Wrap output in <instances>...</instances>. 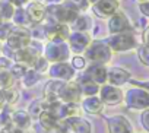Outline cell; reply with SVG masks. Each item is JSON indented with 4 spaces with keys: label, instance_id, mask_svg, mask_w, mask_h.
<instances>
[{
    "label": "cell",
    "instance_id": "ba28073f",
    "mask_svg": "<svg viewBox=\"0 0 149 133\" xmlns=\"http://www.w3.org/2000/svg\"><path fill=\"white\" fill-rule=\"evenodd\" d=\"M82 100V88L79 82H64L61 92H60V101L63 102H73L78 104Z\"/></svg>",
    "mask_w": 149,
    "mask_h": 133
},
{
    "label": "cell",
    "instance_id": "5bb4252c",
    "mask_svg": "<svg viewBox=\"0 0 149 133\" xmlns=\"http://www.w3.org/2000/svg\"><path fill=\"white\" fill-rule=\"evenodd\" d=\"M70 35V29L66 24H51L45 28V37L50 41H66Z\"/></svg>",
    "mask_w": 149,
    "mask_h": 133
},
{
    "label": "cell",
    "instance_id": "603a6c76",
    "mask_svg": "<svg viewBox=\"0 0 149 133\" xmlns=\"http://www.w3.org/2000/svg\"><path fill=\"white\" fill-rule=\"evenodd\" d=\"M81 88H82V95H85V97H92L100 92V85L95 84L94 81H91L86 75L81 81Z\"/></svg>",
    "mask_w": 149,
    "mask_h": 133
},
{
    "label": "cell",
    "instance_id": "f6af8a7d",
    "mask_svg": "<svg viewBox=\"0 0 149 133\" xmlns=\"http://www.w3.org/2000/svg\"><path fill=\"white\" fill-rule=\"evenodd\" d=\"M2 22H3V19H2V16H0V25H2Z\"/></svg>",
    "mask_w": 149,
    "mask_h": 133
},
{
    "label": "cell",
    "instance_id": "d6a6232c",
    "mask_svg": "<svg viewBox=\"0 0 149 133\" xmlns=\"http://www.w3.org/2000/svg\"><path fill=\"white\" fill-rule=\"evenodd\" d=\"M26 70H28V68L21 64V63H15V64L10 66V73H12L13 78H22L26 73Z\"/></svg>",
    "mask_w": 149,
    "mask_h": 133
},
{
    "label": "cell",
    "instance_id": "7c38bea8",
    "mask_svg": "<svg viewBox=\"0 0 149 133\" xmlns=\"http://www.w3.org/2000/svg\"><path fill=\"white\" fill-rule=\"evenodd\" d=\"M108 132L110 133H133V126L132 123L121 114L113 116L107 121Z\"/></svg>",
    "mask_w": 149,
    "mask_h": 133
},
{
    "label": "cell",
    "instance_id": "7dc6e473",
    "mask_svg": "<svg viewBox=\"0 0 149 133\" xmlns=\"http://www.w3.org/2000/svg\"><path fill=\"white\" fill-rule=\"evenodd\" d=\"M34 2H41V0H34Z\"/></svg>",
    "mask_w": 149,
    "mask_h": 133
},
{
    "label": "cell",
    "instance_id": "7a4b0ae2",
    "mask_svg": "<svg viewBox=\"0 0 149 133\" xmlns=\"http://www.w3.org/2000/svg\"><path fill=\"white\" fill-rule=\"evenodd\" d=\"M47 13L51 18V24H72L74 19L79 16V13L66 6V5H51L47 8Z\"/></svg>",
    "mask_w": 149,
    "mask_h": 133
},
{
    "label": "cell",
    "instance_id": "4fadbf2b",
    "mask_svg": "<svg viewBox=\"0 0 149 133\" xmlns=\"http://www.w3.org/2000/svg\"><path fill=\"white\" fill-rule=\"evenodd\" d=\"M108 29L113 35L121 34V32H129L130 31V22H129V19L124 13L116 12V13L111 15V18L108 21Z\"/></svg>",
    "mask_w": 149,
    "mask_h": 133
},
{
    "label": "cell",
    "instance_id": "f546056e",
    "mask_svg": "<svg viewBox=\"0 0 149 133\" xmlns=\"http://www.w3.org/2000/svg\"><path fill=\"white\" fill-rule=\"evenodd\" d=\"M73 25H74V28H76V31H82V32H85L86 29L91 28L92 22H91L86 16H78L76 19L73 21Z\"/></svg>",
    "mask_w": 149,
    "mask_h": 133
},
{
    "label": "cell",
    "instance_id": "d4e9b609",
    "mask_svg": "<svg viewBox=\"0 0 149 133\" xmlns=\"http://www.w3.org/2000/svg\"><path fill=\"white\" fill-rule=\"evenodd\" d=\"M40 73L35 70V69H28L26 70V73L22 76V82H24V85L26 86V88H29V86H34L38 81H40Z\"/></svg>",
    "mask_w": 149,
    "mask_h": 133
},
{
    "label": "cell",
    "instance_id": "4dcf8cb0",
    "mask_svg": "<svg viewBox=\"0 0 149 133\" xmlns=\"http://www.w3.org/2000/svg\"><path fill=\"white\" fill-rule=\"evenodd\" d=\"M64 2H66V6L74 9L76 12L86 9L88 8V3H89L88 0H64Z\"/></svg>",
    "mask_w": 149,
    "mask_h": 133
},
{
    "label": "cell",
    "instance_id": "3957f363",
    "mask_svg": "<svg viewBox=\"0 0 149 133\" xmlns=\"http://www.w3.org/2000/svg\"><path fill=\"white\" fill-rule=\"evenodd\" d=\"M69 53H70V48L64 41H50L45 45L44 57L48 61L60 63V61H66L69 58Z\"/></svg>",
    "mask_w": 149,
    "mask_h": 133
},
{
    "label": "cell",
    "instance_id": "8992f818",
    "mask_svg": "<svg viewBox=\"0 0 149 133\" xmlns=\"http://www.w3.org/2000/svg\"><path fill=\"white\" fill-rule=\"evenodd\" d=\"M108 47L114 51H129L137 45L136 38L130 32H121V34H114L108 41Z\"/></svg>",
    "mask_w": 149,
    "mask_h": 133
},
{
    "label": "cell",
    "instance_id": "30bf717a",
    "mask_svg": "<svg viewBox=\"0 0 149 133\" xmlns=\"http://www.w3.org/2000/svg\"><path fill=\"white\" fill-rule=\"evenodd\" d=\"M91 44V37L86 34V32H82V31H74L73 34L69 35V48L73 51V53H84L88 45Z\"/></svg>",
    "mask_w": 149,
    "mask_h": 133
},
{
    "label": "cell",
    "instance_id": "f1b7e54d",
    "mask_svg": "<svg viewBox=\"0 0 149 133\" xmlns=\"http://www.w3.org/2000/svg\"><path fill=\"white\" fill-rule=\"evenodd\" d=\"M12 19H13V22H15L16 25H21V26H25V25L29 22L28 15H26V10H24L22 8L15 9V13H13Z\"/></svg>",
    "mask_w": 149,
    "mask_h": 133
},
{
    "label": "cell",
    "instance_id": "b9f144b4",
    "mask_svg": "<svg viewBox=\"0 0 149 133\" xmlns=\"http://www.w3.org/2000/svg\"><path fill=\"white\" fill-rule=\"evenodd\" d=\"M47 2V5H58L61 0H45Z\"/></svg>",
    "mask_w": 149,
    "mask_h": 133
},
{
    "label": "cell",
    "instance_id": "7bdbcfd3",
    "mask_svg": "<svg viewBox=\"0 0 149 133\" xmlns=\"http://www.w3.org/2000/svg\"><path fill=\"white\" fill-rule=\"evenodd\" d=\"M88 2H89V3H92V5H95L97 2H100V0H88Z\"/></svg>",
    "mask_w": 149,
    "mask_h": 133
},
{
    "label": "cell",
    "instance_id": "484cf974",
    "mask_svg": "<svg viewBox=\"0 0 149 133\" xmlns=\"http://www.w3.org/2000/svg\"><path fill=\"white\" fill-rule=\"evenodd\" d=\"M44 110H47V101H45V100H37V101H34V102L29 105L28 114H29L31 117H40V114H41Z\"/></svg>",
    "mask_w": 149,
    "mask_h": 133
},
{
    "label": "cell",
    "instance_id": "44dd1931",
    "mask_svg": "<svg viewBox=\"0 0 149 133\" xmlns=\"http://www.w3.org/2000/svg\"><path fill=\"white\" fill-rule=\"evenodd\" d=\"M102 101H101V98L100 97H95V95H92V97H86L84 101H82V108L86 111V113H89V114H98V113H101V110H102Z\"/></svg>",
    "mask_w": 149,
    "mask_h": 133
},
{
    "label": "cell",
    "instance_id": "ffe728a7",
    "mask_svg": "<svg viewBox=\"0 0 149 133\" xmlns=\"http://www.w3.org/2000/svg\"><path fill=\"white\" fill-rule=\"evenodd\" d=\"M129 79H130V73L121 68H111L110 70H107V82L110 85L118 86L127 82Z\"/></svg>",
    "mask_w": 149,
    "mask_h": 133
},
{
    "label": "cell",
    "instance_id": "d590c367",
    "mask_svg": "<svg viewBox=\"0 0 149 133\" xmlns=\"http://www.w3.org/2000/svg\"><path fill=\"white\" fill-rule=\"evenodd\" d=\"M85 66H86V58L82 57V56H74L72 58V68L73 69H85Z\"/></svg>",
    "mask_w": 149,
    "mask_h": 133
},
{
    "label": "cell",
    "instance_id": "bcb514c9",
    "mask_svg": "<svg viewBox=\"0 0 149 133\" xmlns=\"http://www.w3.org/2000/svg\"><path fill=\"white\" fill-rule=\"evenodd\" d=\"M0 51H2V42H0Z\"/></svg>",
    "mask_w": 149,
    "mask_h": 133
},
{
    "label": "cell",
    "instance_id": "52a82bcc",
    "mask_svg": "<svg viewBox=\"0 0 149 133\" xmlns=\"http://www.w3.org/2000/svg\"><path fill=\"white\" fill-rule=\"evenodd\" d=\"M48 75L51 76V79L69 82L74 76V69L72 68V64H69L67 61H60V63H54V64L50 66Z\"/></svg>",
    "mask_w": 149,
    "mask_h": 133
},
{
    "label": "cell",
    "instance_id": "f35d334b",
    "mask_svg": "<svg viewBox=\"0 0 149 133\" xmlns=\"http://www.w3.org/2000/svg\"><path fill=\"white\" fill-rule=\"evenodd\" d=\"M143 42H145L146 47H149V25H148V28L143 32Z\"/></svg>",
    "mask_w": 149,
    "mask_h": 133
},
{
    "label": "cell",
    "instance_id": "1f68e13d",
    "mask_svg": "<svg viewBox=\"0 0 149 133\" xmlns=\"http://www.w3.org/2000/svg\"><path fill=\"white\" fill-rule=\"evenodd\" d=\"M50 61L45 58V57H38V60L35 61V64H34V69L38 72V73H44V72H47L48 69H50V64H48Z\"/></svg>",
    "mask_w": 149,
    "mask_h": 133
},
{
    "label": "cell",
    "instance_id": "60d3db41",
    "mask_svg": "<svg viewBox=\"0 0 149 133\" xmlns=\"http://www.w3.org/2000/svg\"><path fill=\"white\" fill-rule=\"evenodd\" d=\"M28 2V0H12V3L15 5V6H18V8H21L22 5H25Z\"/></svg>",
    "mask_w": 149,
    "mask_h": 133
},
{
    "label": "cell",
    "instance_id": "9c48e42d",
    "mask_svg": "<svg viewBox=\"0 0 149 133\" xmlns=\"http://www.w3.org/2000/svg\"><path fill=\"white\" fill-rule=\"evenodd\" d=\"M100 98L104 104H108V105L120 104L124 100L123 91L118 86H114V85H102L100 88Z\"/></svg>",
    "mask_w": 149,
    "mask_h": 133
},
{
    "label": "cell",
    "instance_id": "5b68a950",
    "mask_svg": "<svg viewBox=\"0 0 149 133\" xmlns=\"http://www.w3.org/2000/svg\"><path fill=\"white\" fill-rule=\"evenodd\" d=\"M6 42H8V47L10 50H13V51L25 48V47H28L31 44V32L26 28H24V26L13 28V31L8 37Z\"/></svg>",
    "mask_w": 149,
    "mask_h": 133
},
{
    "label": "cell",
    "instance_id": "e575fe53",
    "mask_svg": "<svg viewBox=\"0 0 149 133\" xmlns=\"http://www.w3.org/2000/svg\"><path fill=\"white\" fill-rule=\"evenodd\" d=\"M12 31H13V26L10 24H2L0 25V41H6Z\"/></svg>",
    "mask_w": 149,
    "mask_h": 133
},
{
    "label": "cell",
    "instance_id": "d6986e66",
    "mask_svg": "<svg viewBox=\"0 0 149 133\" xmlns=\"http://www.w3.org/2000/svg\"><path fill=\"white\" fill-rule=\"evenodd\" d=\"M26 15L31 24H40L47 15V8L40 2H32L26 8Z\"/></svg>",
    "mask_w": 149,
    "mask_h": 133
},
{
    "label": "cell",
    "instance_id": "836d02e7",
    "mask_svg": "<svg viewBox=\"0 0 149 133\" xmlns=\"http://www.w3.org/2000/svg\"><path fill=\"white\" fill-rule=\"evenodd\" d=\"M137 56H139V60L142 61V64L149 66V47H146V45L139 47L137 48Z\"/></svg>",
    "mask_w": 149,
    "mask_h": 133
},
{
    "label": "cell",
    "instance_id": "9a60e30c",
    "mask_svg": "<svg viewBox=\"0 0 149 133\" xmlns=\"http://www.w3.org/2000/svg\"><path fill=\"white\" fill-rule=\"evenodd\" d=\"M66 121V127L67 130L73 132V133H92V126L88 120H85L81 116L76 117H69L64 120Z\"/></svg>",
    "mask_w": 149,
    "mask_h": 133
},
{
    "label": "cell",
    "instance_id": "6da1fadb",
    "mask_svg": "<svg viewBox=\"0 0 149 133\" xmlns=\"http://www.w3.org/2000/svg\"><path fill=\"white\" fill-rule=\"evenodd\" d=\"M111 57H113V50L108 47L107 42L102 41H94L85 50V58L91 60V63L105 64L111 60Z\"/></svg>",
    "mask_w": 149,
    "mask_h": 133
},
{
    "label": "cell",
    "instance_id": "e0dca14e",
    "mask_svg": "<svg viewBox=\"0 0 149 133\" xmlns=\"http://www.w3.org/2000/svg\"><path fill=\"white\" fill-rule=\"evenodd\" d=\"M118 9V0H100L94 5V12L100 18L111 16Z\"/></svg>",
    "mask_w": 149,
    "mask_h": 133
},
{
    "label": "cell",
    "instance_id": "8d00e7d4",
    "mask_svg": "<svg viewBox=\"0 0 149 133\" xmlns=\"http://www.w3.org/2000/svg\"><path fill=\"white\" fill-rule=\"evenodd\" d=\"M142 124H143V127L149 132V108H146V110L143 111V114H142Z\"/></svg>",
    "mask_w": 149,
    "mask_h": 133
},
{
    "label": "cell",
    "instance_id": "83f0119b",
    "mask_svg": "<svg viewBox=\"0 0 149 133\" xmlns=\"http://www.w3.org/2000/svg\"><path fill=\"white\" fill-rule=\"evenodd\" d=\"M2 98H3L5 104L12 105V104L18 102V100H19V94H18V91H16V89H13V88L2 89Z\"/></svg>",
    "mask_w": 149,
    "mask_h": 133
},
{
    "label": "cell",
    "instance_id": "ab89813d",
    "mask_svg": "<svg viewBox=\"0 0 149 133\" xmlns=\"http://www.w3.org/2000/svg\"><path fill=\"white\" fill-rule=\"evenodd\" d=\"M136 86H139V88H143V89H146L148 92H149V81L148 82H133Z\"/></svg>",
    "mask_w": 149,
    "mask_h": 133
},
{
    "label": "cell",
    "instance_id": "8fae6325",
    "mask_svg": "<svg viewBox=\"0 0 149 133\" xmlns=\"http://www.w3.org/2000/svg\"><path fill=\"white\" fill-rule=\"evenodd\" d=\"M40 57V51L37 48H34L31 44L25 48H21L18 51H15V58L18 63L26 66V68H34L35 61L38 60Z\"/></svg>",
    "mask_w": 149,
    "mask_h": 133
},
{
    "label": "cell",
    "instance_id": "7402d4cb",
    "mask_svg": "<svg viewBox=\"0 0 149 133\" xmlns=\"http://www.w3.org/2000/svg\"><path fill=\"white\" fill-rule=\"evenodd\" d=\"M12 124L18 129H28L31 126V116L26 111H15L12 114Z\"/></svg>",
    "mask_w": 149,
    "mask_h": 133
},
{
    "label": "cell",
    "instance_id": "4316f807",
    "mask_svg": "<svg viewBox=\"0 0 149 133\" xmlns=\"http://www.w3.org/2000/svg\"><path fill=\"white\" fill-rule=\"evenodd\" d=\"M13 13H15V6H13V3L3 0V2L0 3V16H2V19H3V21L12 19Z\"/></svg>",
    "mask_w": 149,
    "mask_h": 133
},
{
    "label": "cell",
    "instance_id": "74e56055",
    "mask_svg": "<svg viewBox=\"0 0 149 133\" xmlns=\"http://www.w3.org/2000/svg\"><path fill=\"white\" fill-rule=\"evenodd\" d=\"M140 12L146 16V18H149V0L148 2H143V3H140Z\"/></svg>",
    "mask_w": 149,
    "mask_h": 133
},
{
    "label": "cell",
    "instance_id": "277c9868",
    "mask_svg": "<svg viewBox=\"0 0 149 133\" xmlns=\"http://www.w3.org/2000/svg\"><path fill=\"white\" fill-rule=\"evenodd\" d=\"M126 104L132 110H146L149 108V92L143 88H132L126 92Z\"/></svg>",
    "mask_w": 149,
    "mask_h": 133
},
{
    "label": "cell",
    "instance_id": "cb8c5ba5",
    "mask_svg": "<svg viewBox=\"0 0 149 133\" xmlns=\"http://www.w3.org/2000/svg\"><path fill=\"white\" fill-rule=\"evenodd\" d=\"M15 78L12 76L10 70L8 69H0V88L2 89H9L13 86Z\"/></svg>",
    "mask_w": 149,
    "mask_h": 133
},
{
    "label": "cell",
    "instance_id": "ac0fdd59",
    "mask_svg": "<svg viewBox=\"0 0 149 133\" xmlns=\"http://www.w3.org/2000/svg\"><path fill=\"white\" fill-rule=\"evenodd\" d=\"M86 76L98 85H105L107 84V69H105L104 64L92 63L86 70Z\"/></svg>",
    "mask_w": 149,
    "mask_h": 133
},
{
    "label": "cell",
    "instance_id": "ee69618b",
    "mask_svg": "<svg viewBox=\"0 0 149 133\" xmlns=\"http://www.w3.org/2000/svg\"><path fill=\"white\" fill-rule=\"evenodd\" d=\"M137 2H140V3H143V2H148V0H137Z\"/></svg>",
    "mask_w": 149,
    "mask_h": 133
},
{
    "label": "cell",
    "instance_id": "2e32d148",
    "mask_svg": "<svg viewBox=\"0 0 149 133\" xmlns=\"http://www.w3.org/2000/svg\"><path fill=\"white\" fill-rule=\"evenodd\" d=\"M64 82L63 81H57V79H51L45 84L44 86V100L47 102H53V101H58L60 100V92L63 88Z\"/></svg>",
    "mask_w": 149,
    "mask_h": 133
}]
</instances>
